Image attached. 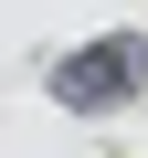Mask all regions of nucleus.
Masks as SVG:
<instances>
[{
  "instance_id": "nucleus-1",
  "label": "nucleus",
  "mask_w": 148,
  "mask_h": 158,
  "mask_svg": "<svg viewBox=\"0 0 148 158\" xmlns=\"http://www.w3.org/2000/svg\"><path fill=\"white\" fill-rule=\"evenodd\" d=\"M127 95H148V32H106L53 63V106H74V116H106Z\"/></svg>"
}]
</instances>
